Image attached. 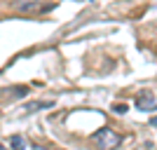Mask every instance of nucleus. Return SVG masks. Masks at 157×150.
I'll list each match as a JSON object with an SVG mask.
<instances>
[{
    "label": "nucleus",
    "mask_w": 157,
    "mask_h": 150,
    "mask_svg": "<svg viewBox=\"0 0 157 150\" xmlns=\"http://www.w3.org/2000/svg\"><path fill=\"white\" fill-rule=\"evenodd\" d=\"M31 148H33V150H47L45 145H40V143H35V141H33V145H31Z\"/></svg>",
    "instance_id": "7"
},
{
    "label": "nucleus",
    "mask_w": 157,
    "mask_h": 150,
    "mask_svg": "<svg viewBox=\"0 0 157 150\" xmlns=\"http://www.w3.org/2000/svg\"><path fill=\"white\" fill-rule=\"evenodd\" d=\"M136 108L143 113H150V110H157V98L155 94H150V91H141L136 96Z\"/></svg>",
    "instance_id": "3"
},
{
    "label": "nucleus",
    "mask_w": 157,
    "mask_h": 150,
    "mask_svg": "<svg viewBox=\"0 0 157 150\" xmlns=\"http://www.w3.org/2000/svg\"><path fill=\"white\" fill-rule=\"evenodd\" d=\"M94 145L101 150H113V148H117L120 143H122V136H120L117 131H113L110 127H103V129H98L96 134L92 136Z\"/></svg>",
    "instance_id": "1"
},
{
    "label": "nucleus",
    "mask_w": 157,
    "mask_h": 150,
    "mask_svg": "<svg viewBox=\"0 0 157 150\" xmlns=\"http://www.w3.org/2000/svg\"><path fill=\"white\" fill-rule=\"evenodd\" d=\"M150 124H152V127H157V117H152V120H150Z\"/></svg>",
    "instance_id": "8"
},
{
    "label": "nucleus",
    "mask_w": 157,
    "mask_h": 150,
    "mask_svg": "<svg viewBox=\"0 0 157 150\" xmlns=\"http://www.w3.org/2000/svg\"><path fill=\"white\" fill-rule=\"evenodd\" d=\"M0 150H5V148H2V145H0Z\"/></svg>",
    "instance_id": "9"
},
{
    "label": "nucleus",
    "mask_w": 157,
    "mask_h": 150,
    "mask_svg": "<svg viewBox=\"0 0 157 150\" xmlns=\"http://www.w3.org/2000/svg\"><path fill=\"white\" fill-rule=\"evenodd\" d=\"M56 2H35V0H21V2H14V10L17 12H26V14H38V12H49L54 10Z\"/></svg>",
    "instance_id": "2"
},
{
    "label": "nucleus",
    "mask_w": 157,
    "mask_h": 150,
    "mask_svg": "<svg viewBox=\"0 0 157 150\" xmlns=\"http://www.w3.org/2000/svg\"><path fill=\"white\" fill-rule=\"evenodd\" d=\"M113 110H115V113H127V106L124 103H115V106H113Z\"/></svg>",
    "instance_id": "6"
},
{
    "label": "nucleus",
    "mask_w": 157,
    "mask_h": 150,
    "mask_svg": "<svg viewBox=\"0 0 157 150\" xmlns=\"http://www.w3.org/2000/svg\"><path fill=\"white\" fill-rule=\"evenodd\" d=\"M10 145H12V150H24V148H26V141H24V136L17 134V136L10 138Z\"/></svg>",
    "instance_id": "5"
},
{
    "label": "nucleus",
    "mask_w": 157,
    "mask_h": 150,
    "mask_svg": "<svg viewBox=\"0 0 157 150\" xmlns=\"http://www.w3.org/2000/svg\"><path fill=\"white\" fill-rule=\"evenodd\" d=\"M52 101H35V103H28L26 106V113H33V110H42V108H49Z\"/></svg>",
    "instance_id": "4"
}]
</instances>
